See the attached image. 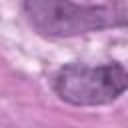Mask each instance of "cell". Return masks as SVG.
<instances>
[{"instance_id":"1","label":"cell","mask_w":128,"mask_h":128,"mask_svg":"<svg viewBox=\"0 0 128 128\" xmlns=\"http://www.w3.org/2000/svg\"><path fill=\"white\" fill-rule=\"evenodd\" d=\"M30 26L46 38H72L126 24L124 4H76L72 0H24Z\"/></svg>"},{"instance_id":"2","label":"cell","mask_w":128,"mask_h":128,"mask_svg":"<svg viewBox=\"0 0 128 128\" xmlns=\"http://www.w3.org/2000/svg\"><path fill=\"white\" fill-rule=\"evenodd\" d=\"M128 84L126 68L120 62L100 66L64 64L52 76V90L72 106H102L124 94Z\"/></svg>"}]
</instances>
